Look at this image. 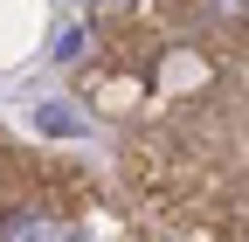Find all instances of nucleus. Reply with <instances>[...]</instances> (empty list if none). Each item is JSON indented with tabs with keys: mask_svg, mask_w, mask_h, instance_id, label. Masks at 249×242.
<instances>
[{
	"mask_svg": "<svg viewBox=\"0 0 249 242\" xmlns=\"http://www.w3.org/2000/svg\"><path fill=\"white\" fill-rule=\"evenodd\" d=\"M35 125H42L49 138H70V132H83V118H76L70 104H42V111H35Z\"/></svg>",
	"mask_w": 249,
	"mask_h": 242,
	"instance_id": "f03ea898",
	"label": "nucleus"
},
{
	"mask_svg": "<svg viewBox=\"0 0 249 242\" xmlns=\"http://www.w3.org/2000/svg\"><path fill=\"white\" fill-rule=\"evenodd\" d=\"M0 242H83V235H76V222H62V215L14 207V215H0Z\"/></svg>",
	"mask_w": 249,
	"mask_h": 242,
	"instance_id": "f257e3e1",
	"label": "nucleus"
}]
</instances>
